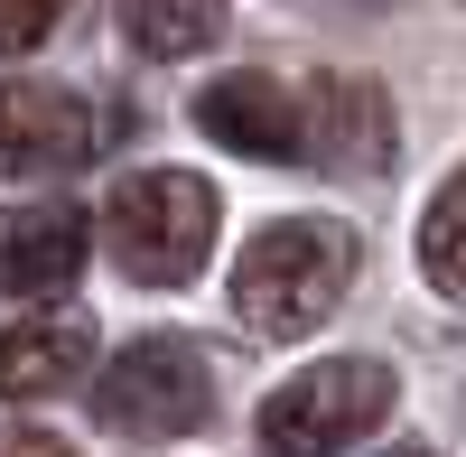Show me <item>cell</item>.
Returning <instances> with one entry per match:
<instances>
[{
  "instance_id": "cell-1",
  "label": "cell",
  "mask_w": 466,
  "mask_h": 457,
  "mask_svg": "<svg viewBox=\"0 0 466 457\" xmlns=\"http://www.w3.org/2000/svg\"><path fill=\"white\" fill-rule=\"evenodd\" d=\"M355 289V234L327 215H280L261 224L233 261V318L252 336H318L336 318V299Z\"/></svg>"
},
{
  "instance_id": "cell-2",
  "label": "cell",
  "mask_w": 466,
  "mask_h": 457,
  "mask_svg": "<svg viewBox=\"0 0 466 457\" xmlns=\"http://www.w3.org/2000/svg\"><path fill=\"white\" fill-rule=\"evenodd\" d=\"M103 243L140 289H187L215 252V187L197 168H140L112 187L103 206Z\"/></svg>"
},
{
  "instance_id": "cell-3",
  "label": "cell",
  "mask_w": 466,
  "mask_h": 457,
  "mask_svg": "<svg viewBox=\"0 0 466 457\" xmlns=\"http://www.w3.org/2000/svg\"><path fill=\"white\" fill-rule=\"evenodd\" d=\"M392 364H373V355H327V364H308L289 373L280 392L261 401V448L270 457H336V448H355L382 411H392Z\"/></svg>"
},
{
  "instance_id": "cell-4",
  "label": "cell",
  "mask_w": 466,
  "mask_h": 457,
  "mask_svg": "<svg viewBox=\"0 0 466 457\" xmlns=\"http://www.w3.org/2000/svg\"><path fill=\"white\" fill-rule=\"evenodd\" d=\"M94 411L112 430H131V439H187L215 411V373H206V355L187 336H140V346H122L103 364Z\"/></svg>"
},
{
  "instance_id": "cell-5",
  "label": "cell",
  "mask_w": 466,
  "mask_h": 457,
  "mask_svg": "<svg viewBox=\"0 0 466 457\" xmlns=\"http://www.w3.org/2000/svg\"><path fill=\"white\" fill-rule=\"evenodd\" d=\"M94 149V112L75 85H0V178H66Z\"/></svg>"
},
{
  "instance_id": "cell-6",
  "label": "cell",
  "mask_w": 466,
  "mask_h": 457,
  "mask_svg": "<svg viewBox=\"0 0 466 457\" xmlns=\"http://www.w3.org/2000/svg\"><path fill=\"white\" fill-rule=\"evenodd\" d=\"M197 131L243 149V159H299L308 149V103L289 85H270V75H215L197 94Z\"/></svg>"
},
{
  "instance_id": "cell-7",
  "label": "cell",
  "mask_w": 466,
  "mask_h": 457,
  "mask_svg": "<svg viewBox=\"0 0 466 457\" xmlns=\"http://www.w3.org/2000/svg\"><path fill=\"white\" fill-rule=\"evenodd\" d=\"M85 215L75 206H10L0 215V289H19V299H47L66 289L75 271H85Z\"/></svg>"
},
{
  "instance_id": "cell-8",
  "label": "cell",
  "mask_w": 466,
  "mask_h": 457,
  "mask_svg": "<svg viewBox=\"0 0 466 457\" xmlns=\"http://www.w3.org/2000/svg\"><path fill=\"white\" fill-rule=\"evenodd\" d=\"M308 149H318L327 168H382L392 159V103L382 85H355V75H327L318 94H308Z\"/></svg>"
},
{
  "instance_id": "cell-9",
  "label": "cell",
  "mask_w": 466,
  "mask_h": 457,
  "mask_svg": "<svg viewBox=\"0 0 466 457\" xmlns=\"http://www.w3.org/2000/svg\"><path fill=\"white\" fill-rule=\"evenodd\" d=\"M85 346H94V318L85 309L0 327V401H47V392H66L75 373H85Z\"/></svg>"
},
{
  "instance_id": "cell-10",
  "label": "cell",
  "mask_w": 466,
  "mask_h": 457,
  "mask_svg": "<svg viewBox=\"0 0 466 457\" xmlns=\"http://www.w3.org/2000/svg\"><path fill=\"white\" fill-rule=\"evenodd\" d=\"M215 28H224V0H122V37L159 66L215 47Z\"/></svg>"
},
{
  "instance_id": "cell-11",
  "label": "cell",
  "mask_w": 466,
  "mask_h": 457,
  "mask_svg": "<svg viewBox=\"0 0 466 457\" xmlns=\"http://www.w3.org/2000/svg\"><path fill=\"white\" fill-rule=\"evenodd\" d=\"M420 271H430V289L466 299V168L430 197V215H420Z\"/></svg>"
},
{
  "instance_id": "cell-12",
  "label": "cell",
  "mask_w": 466,
  "mask_h": 457,
  "mask_svg": "<svg viewBox=\"0 0 466 457\" xmlns=\"http://www.w3.org/2000/svg\"><path fill=\"white\" fill-rule=\"evenodd\" d=\"M56 10L66 0H0V56H28L37 37L56 28Z\"/></svg>"
},
{
  "instance_id": "cell-13",
  "label": "cell",
  "mask_w": 466,
  "mask_h": 457,
  "mask_svg": "<svg viewBox=\"0 0 466 457\" xmlns=\"http://www.w3.org/2000/svg\"><path fill=\"white\" fill-rule=\"evenodd\" d=\"M0 457H75V448L47 439V430H0Z\"/></svg>"
},
{
  "instance_id": "cell-14",
  "label": "cell",
  "mask_w": 466,
  "mask_h": 457,
  "mask_svg": "<svg viewBox=\"0 0 466 457\" xmlns=\"http://www.w3.org/2000/svg\"><path fill=\"white\" fill-rule=\"evenodd\" d=\"M382 457H430V448H382Z\"/></svg>"
}]
</instances>
